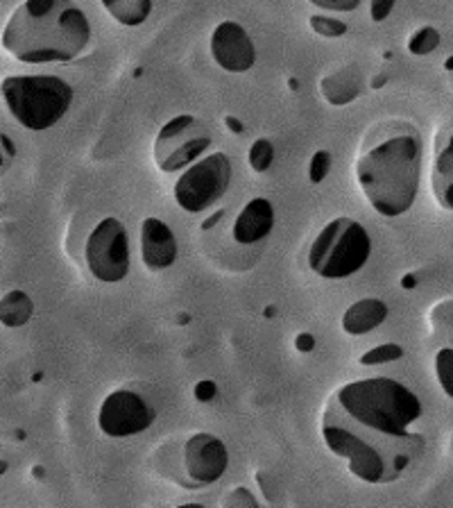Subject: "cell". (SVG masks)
<instances>
[{"mask_svg":"<svg viewBox=\"0 0 453 508\" xmlns=\"http://www.w3.org/2000/svg\"><path fill=\"white\" fill-rule=\"evenodd\" d=\"M272 227H275V209H272L270 200H266V198H252L240 209L239 218L234 220L231 234H234L236 243L252 245V243H258L266 236H270Z\"/></svg>","mask_w":453,"mask_h":508,"instance_id":"4fadbf2b","label":"cell"},{"mask_svg":"<svg viewBox=\"0 0 453 508\" xmlns=\"http://www.w3.org/2000/svg\"><path fill=\"white\" fill-rule=\"evenodd\" d=\"M227 125H231V130H234V132H240V130H243V127H240V123L236 121V118H231V116L227 118Z\"/></svg>","mask_w":453,"mask_h":508,"instance_id":"f546056e","label":"cell"},{"mask_svg":"<svg viewBox=\"0 0 453 508\" xmlns=\"http://www.w3.org/2000/svg\"><path fill=\"white\" fill-rule=\"evenodd\" d=\"M89 42V19L70 0H25L3 30L5 52L25 64L73 61Z\"/></svg>","mask_w":453,"mask_h":508,"instance_id":"3957f363","label":"cell"},{"mask_svg":"<svg viewBox=\"0 0 453 508\" xmlns=\"http://www.w3.org/2000/svg\"><path fill=\"white\" fill-rule=\"evenodd\" d=\"M86 271L104 284L122 282L130 272V236L125 225L113 216L100 220L82 247Z\"/></svg>","mask_w":453,"mask_h":508,"instance_id":"8992f818","label":"cell"},{"mask_svg":"<svg viewBox=\"0 0 453 508\" xmlns=\"http://www.w3.org/2000/svg\"><path fill=\"white\" fill-rule=\"evenodd\" d=\"M227 466H230V452L218 436L200 431L184 445V467L191 485L215 484L227 472Z\"/></svg>","mask_w":453,"mask_h":508,"instance_id":"30bf717a","label":"cell"},{"mask_svg":"<svg viewBox=\"0 0 453 508\" xmlns=\"http://www.w3.org/2000/svg\"><path fill=\"white\" fill-rule=\"evenodd\" d=\"M157 413L143 395L134 391H116L107 395L98 413V427L109 439H130L155 425Z\"/></svg>","mask_w":453,"mask_h":508,"instance_id":"9c48e42d","label":"cell"},{"mask_svg":"<svg viewBox=\"0 0 453 508\" xmlns=\"http://www.w3.org/2000/svg\"><path fill=\"white\" fill-rule=\"evenodd\" d=\"M211 145V132L200 118L182 114L166 123L155 139V162L164 173L191 166Z\"/></svg>","mask_w":453,"mask_h":508,"instance_id":"ba28073f","label":"cell"},{"mask_svg":"<svg viewBox=\"0 0 453 508\" xmlns=\"http://www.w3.org/2000/svg\"><path fill=\"white\" fill-rule=\"evenodd\" d=\"M435 374H438V382H439V386H442V391L453 400V350L451 347H442V350L435 355Z\"/></svg>","mask_w":453,"mask_h":508,"instance_id":"d6986e66","label":"cell"},{"mask_svg":"<svg viewBox=\"0 0 453 508\" xmlns=\"http://www.w3.org/2000/svg\"><path fill=\"white\" fill-rule=\"evenodd\" d=\"M421 134L411 121L390 118L369 127L356 157V180L369 205L385 218L411 211L420 191Z\"/></svg>","mask_w":453,"mask_h":508,"instance_id":"7a4b0ae2","label":"cell"},{"mask_svg":"<svg viewBox=\"0 0 453 508\" xmlns=\"http://www.w3.org/2000/svg\"><path fill=\"white\" fill-rule=\"evenodd\" d=\"M430 184H433L438 205L442 209L453 211V132H448L442 143L438 145Z\"/></svg>","mask_w":453,"mask_h":508,"instance_id":"2e32d148","label":"cell"},{"mask_svg":"<svg viewBox=\"0 0 453 508\" xmlns=\"http://www.w3.org/2000/svg\"><path fill=\"white\" fill-rule=\"evenodd\" d=\"M32 300L23 291H10L0 304V320L5 327H23L32 318Z\"/></svg>","mask_w":453,"mask_h":508,"instance_id":"ac0fdd59","label":"cell"},{"mask_svg":"<svg viewBox=\"0 0 453 508\" xmlns=\"http://www.w3.org/2000/svg\"><path fill=\"white\" fill-rule=\"evenodd\" d=\"M177 508H204V506H202V503H182V506Z\"/></svg>","mask_w":453,"mask_h":508,"instance_id":"4dcf8cb0","label":"cell"},{"mask_svg":"<svg viewBox=\"0 0 453 508\" xmlns=\"http://www.w3.org/2000/svg\"><path fill=\"white\" fill-rule=\"evenodd\" d=\"M231 159L224 152H213L193 163L175 184V200L188 214H202L222 200L231 184Z\"/></svg>","mask_w":453,"mask_h":508,"instance_id":"52a82bcc","label":"cell"},{"mask_svg":"<svg viewBox=\"0 0 453 508\" xmlns=\"http://www.w3.org/2000/svg\"><path fill=\"white\" fill-rule=\"evenodd\" d=\"M222 508H261V506H258V502H257V497L252 494V490L239 485V488H234L230 494H227V497H224Z\"/></svg>","mask_w":453,"mask_h":508,"instance_id":"d4e9b609","label":"cell"},{"mask_svg":"<svg viewBox=\"0 0 453 508\" xmlns=\"http://www.w3.org/2000/svg\"><path fill=\"white\" fill-rule=\"evenodd\" d=\"M213 395H215V383L213 382H200L195 386V397L200 402L213 400Z\"/></svg>","mask_w":453,"mask_h":508,"instance_id":"83f0119b","label":"cell"},{"mask_svg":"<svg viewBox=\"0 0 453 508\" xmlns=\"http://www.w3.org/2000/svg\"><path fill=\"white\" fill-rule=\"evenodd\" d=\"M421 418V402L402 382L367 377L338 388L322 413L329 452L347 458L349 472L365 484H393L424 449V439L408 427Z\"/></svg>","mask_w":453,"mask_h":508,"instance_id":"6da1fadb","label":"cell"},{"mask_svg":"<svg viewBox=\"0 0 453 508\" xmlns=\"http://www.w3.org/2000/svg\"><path fill=\"white\" fill-rule=\"evenodd\" d=\"M309 25L315 34H320V37L324 39H338L342 37V34H347V30H349L345 21L333 19V16L329 14H313L309 19Z\"/></svg>","mask_w":453,"mask_h":508,"instance_id":"ffe728a7","label":"cell"},{"mask_svg":"<svg viewBox=\"0 0 453 508\" xmlns=\"http://www.w3.org/2000/svg\"><path fill=\"white\" fill-rule=\"evenodd\" d=\"M331 152H327V150H318V152L313 154V159H311V168H309V178L313 184H320L324 178L329 175V171H331Z\"/></svg>","mask_w":453,"mask_h":508,"instance_id":"cb8c5ba5","label":"cell"},{"mask_svg":"<svg viewBox=\"0 0 453 508\" xmlns=\"http://www.w3.org/2000/svg\"><path fill=\"white\" fill-rule=\"evenodd\" d=\"M393 10H394L393 0H374L372 5H369V16H372L374 23H384Z\"/></svg>","mask_w":453,"mask_h":508,"instance_id":"4316f807","label":"cell"},{"mask_svg":"<svg viewBox=\"0 0 453 508\" xmlns=\"http://www.w3.org/2000/svg\"><path fill=\"white\" fill-rule=\"evenodd\" d=\"M3 100L21 127L43 132L68 114L73 87L57 75H12L3 79Z\"/></svg>","mask_w":453,"mask_h":508,"instance_id":"277c9868","label":"cell"},{"mask_svg":"<svg viewBox=\"0 0 453 508\" xmlns=\"http://www.w3.org/2000/svg\"><path fill=\"white\" fill-rule=\"evenodd\" d=\"M103 7L112 14L113 21L127 25V28H134V25L148 21L149 12L155 5L149 0H104Z\"/></svg>","mask_w":453,"mask_h":508,"instance_id":"e0dca14e","label":"cell"},{"mask_svg":"<svg viewBox=\"0 0 453 508\" xmlns=\"http://www.w3.org/2000/svg\"><path fill=\"white\" fill-rule=\"evenodd\" d=\"M388 304L384 300L376 298H365L358 302L351 304L342 316V329L349 336H363L369 334L372 329L384 325L388 320Z\"/></svg>","mask_w":453,"mask_h":508,"instance_id":"9a60e30c","label":"cell"},{"mask_svg":"<svg viewBox=\"0 0 453 508\" xmlns=\"http://www.w3.org/2000/svg\"><path fill=\"white\" fill-rule=\"evenodd\" d=\"M211 57L227 73H245L257 64V48L243 25L222 21L211 34Z\"/></svg>","mask_w":453,"mask_h":508,"instance_id":"8fae6325","label":"cell"},{"mask_svg":"<svg viewBox=\"0 0 453 508\" xmlns=\"http://www.w3.org/2000/svg\"><path fill=\"white\" fill-rule=\"evenodd\" d=\"M275 162V145L267 139H257L249 148V166L257 171V173H266L267 168Z\"/></svg>","mask_w":453,"mask_h":508,"instance_id":"44dd1931","label":"cell"},{"mask_svg":"<svg viewBox=\"0 0 453 508\" xmlns=\"http://www.w3.org/2000/svg\"><path fill=\"white\" fill-rule=\"evenodd\" d=\"M372 254V238L367 229L354 218L331 220L315 236L309 250L311 271L324 280H345L363 271Z\"/></svg>","mask_w":453,"mask_h":508,"instance_id":"5b68a950","label":"cell"},{"mask_svg":"<svg viewBox=\"0 0 453 508\" xmlns=\"http://www.w3.org/2000/svg\"><path fill=\"white\" fill-rule=\"evenodd\" d=\"M297 350H304V352H309V350H313V336L311 334H302L297 338Z\"/></svg>","mask_w":453,"mask_h":508,"instance_id":"f1b7e54d","label":"cell"},{"mask_svg":"<svg viewBox=\"0 0 453 508\" xmlns=\"http://www.w3.org/2000/svg\"><path fill=\"white\" fill-rule=\"evenodd\" d=\"M140 259L148 271H166L177 262V238L161 218H145L140 225Z\"/></svg>","mask_w":453,"mask_h":508,"instance_id":"7c38bea8","label":"cell"},{"mask_svg":"<svg viewBox=\"0 0 453 508\" xmlns=\"http://www.w3.org/2000/svg\"><path fill=\"white\" fill-rule=\"evenodd\" d=\"M360 89H363V75L356 64H345L340 69H336L333 73L324 75L320 82V91H322L324 100L329 105H349L351 100L358 98Z\"/></svg>","mask_w":453,"mask_h":508,"instance_id":"5bb4252c","label":"cell"},{"mask_svg":"<svg viewBox=\"0 0 453 508\" xmlns=\"http://www.w3.org/2000/svg\"><path fill=\"white\" fill-rule=\"evenodd\" d=\"M403 356L402 346L397 343H384V346L372 347L369 352H365L360 356V365H381V364H390V361H397Z\"/></svg>","mask_w":453,"mask_h":508,"instance_id":"7402d4cb","label":"cell"},{"mask_svg":"<svg viewBox=\"0 0 453 508\" xmlns=\"http://www.w3.org/2000/svg\"><path fill=\"white\" fill-rule=\"evenodd\" d=\"M438 43H439L438 30L421 28L411 37V42H408V51H411L412 55H429V52H433L435 48H438Z\"/></svg>","mask_w":453,"mask_h":508,"instance_id":"603a6c76","label":"cell"},{"mask_svg":"<svg viewBox=\"0 0 453 508\" xmlns=\"http://www.w3.org/2000/svg\"><path fill=\"white\" fill-rule=\"evenodd\" d=\"M311 5L324 12H354L360 7V0H311Z\"/></svg>","mask_w":453,"mask_h":508,"instance_id":"484cf974","label":"cell"}]
</instances>
